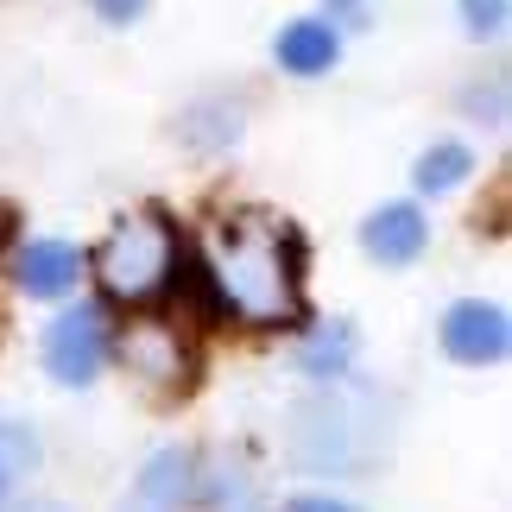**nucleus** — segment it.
<instances>
[{
  "label": "nucleus",
  "instance_id": "nucleus-1",
  "mask_svg": "<svg viewBox=\"0 0 512 512\" xmlns=\"http://www.w3.org/2000/svg\"><path fill=\"white\" fill-rule=\"evenodd\" d=\"M209 304L241 329L304 323V241L272 209H228L209 222Z\"/></svg>",
  "mask_w": 512,
  "mask_h": 512
},
{
  "label": "nucleus",
  "instance_id": "nucleus-2",
  "mask_svg": "<svg viewBox=\"0 0 512 512\" xmlns=\"http://www.w3.org/2000/svg\"><path fill=\"white\" fill-rule=\"evenodd\" d=\"M399 405L361 386H323L304 392L285 418V456L304 475H361L392 449Z\"/></svg>",
  "mask_w": 512,
  "mask_h": 512
},
{
  "label": "nucleus",
  "instance_id": "nucleus-3",
  "mask_svg": "<svg viewBox=\"0 0 512 512\" xmlns=\"http://www.w3.org/2000/svg\"><path fill=\"white\" fill-rule=\"evenodd\" d=\"M83 266L95 272V285H102L108 304L140 310V304H159L177 285V272H184V241H177V222L165 209H133L102 234V247L83 253Z\"/></svg>",
  "mask_w": 512,
  "mask_h": 512
},
{
  "label": "nucleus",
  "instance_id": "nucleus-4",
  "mask_svg": "<svg viewBox=\"0 0 512 512\" xmlns=\"http://www.w3.org/2000/svg\"><path fill=\"white\" fill-rule=\"evenodd\" d=\"M108 348L121 354V367H127L140 386H152V392H184L190 373H196V354H190V342H184V329L165 323V317L127 323L121 342H108Z\"/></svg>",
  "mask_w": 512,
  "mask_h": 512
},
{
  "label": "nucleus",
  "instance_id": "nucleus-5",
  "mask_svg": "<svg viewBox=\"0 0 512 512\" xmlns=\"http://www.w3.org/2000/svg\"><path fill=\"white\" fill-rule=\"evenodd\" d=\"M102 361H108V317L95 304H76L45 329V373L57 386H89Z\"/></svg>",
  "mask_w": 512,
  "mask_h": 512
},
{
  "label": "nucleus",
  "instance_id": "nucleus-6",
  "mask_svg": "<svg viewBox=\"0 0 512 512\" xmlns=\"http://www.w3.org/2000/svg\"><path fill=\"white\" fill-rule=\"evenodd\" d=\"M437 342H443L449 361H462V367H494V361H506V348H512V323H506L500 304L462 298V304L443 310Z\"/></svg>",
  "mask_w": 512,
  "mask_h": 512
},
{
  "label": "nucleus",
  "instance_id": "nucleus-7",
  "mask_svg": "<svg viewBox=\"0 0 512 512\" xmlns=\"http://www.w3.org/2000/svg\"><path fill=\"white\" fill-rule=\"evenodd\" d=\"M190 487H196V456L190 449H159V456L133 475L121 512H184Z\"/></svg>",
  "mask_w": 512,
  "mask_h": 512
},
{
  "label": "nucleus",
  "instance_id": "nucleus-8",
  "mask_svg": "<svg viewBox=\"0 0 512 512\" xmlns=\"http://www.w3.org/2000/svg\"><path fill=\"white\" fill-rule=\"evenodd\" d=\"M424 241H430V228L411 203H386L361 222V247H367V260H380V266H411L424 253Z\"/></svg>",
  "mask_w": 512,
  "mask_h": 512
},
{
  "label": "nucleus",
  "instance_id": "nucleus-9",
  "mask_svg": "<svg viewBox=\"0 0 512 512\" xmlns=\"http://www.w3.org/2000/svg\"><path fill=\"white\" fill-rule=\"evenodd\" d=\"M83 253H76L70 241H26L19 247V260H13V279L26 298H64V291L83 279Z\"/></svg>",
  "mask_w": 512,
  "mask_h": 512
},
{
  "label": "nucleus",
  "instance_id": "nucleus-10",
  "mask_svg": "<svg viewBox=\"0 0 512 512\" xmlns=\"http://www.w3.org/2000/svg\"><path fill=\"white\" fill-rule=\"evenodd\" d=\"M272 57H279V70H291V76H323L342 57V38H336V26H323V19H291L279 32V45H272Z\"/></svg>",
  "mask_w": 512,
  "mask_h": 512
},
{
  "label": "nucleus",
  "instance_id": "nucleus-11",
  "mask_svg": "<svg viewBox=\"0 0 512 512\" xmlns=\"http://www.w3.org/2000/svg\"><path fill=\"white\" fill-rule=\"evenodd\" d=\"M241 121H247V108L215 95V102H196L184 121H177V133H184V146H196V152H222V146L241 140Z\"/></svg>",
  "mask_w": 512,
  "mask_h": 512
},
{
  "label": "nucleus",
  "instance_id": "nucleus-12",
  "mask_svg": "<svg viewBox=\"0 0 512 512\" xmlns=\"http://www.w3.org/2000/svg\"><path fill=\"white\" fill-rule=\"evenodd\" d=\"M462 177H475V152H468L462 140H437L418 152V165H411V184L430 190V196H449L462 184Z\"/></svg>",
  "mask_w": 512,
  "mask_h": 512
},
{
  "label": "nucleus",
  "instance_id": "nucleus-13",
  "mask_svg": "<svg viewBox=\"0 0 512 512\" xmlns=\"http://www.w3.org/2000/svg\"><path fill=\"white\" fill-rule=\"evenodd\" d=\"M348 361H354V329L348 323H329V329H317V336L298 348V367L310 373V380H323V386H336L348 373Z\"/></svg>",
  "mask_w": 512,
  "mask_h": 512
},
{
  "label": "nucleus",
  "instance_id": "nucleus-14",
  "mask_svg": "<svg viewBox=\"0 0 512 512\" xmlns=\"http://www.w3.org/2000/svg\"><path fill=\"white\" fill-rule=\"evenodd\" d=\"M203 512H266L260 506V487H253V475L241 462H222L203 487Z\"/></svg>",
  "mask_w": 512,
  "mask_h": 512
},
{
  "label": "nucleus",
  "instance_id": "nucleus-15",
  "mask_svg": "<svg viewBox=\"0 0 512 512\" xmlns=\"http://www.w3.org/2000/svg\"><path fill=\"white\" fill-rule=\"evenodd\" d=\"M26 468H38V437L19 424H0V500H7V487L26 475Z\"/></svg>",
  "mask_w": 512,
  "mask_h": 512
},
{
  "label": "nucleus",
  "instance_id": "nucleus-16",
  "mask_svg": "<svg viewBox=\"0 0 512 512\" xmlns=\"http://www.w3.org/2000/svg\"><path fill=\"white\" fill-rule=\"evenodd\" d=\"M462 108L481 114L487 127H500L506 121V76H487V89H462Z\"/></svg>",
  "mask_w": 512,
  "mask_h": 512
},
{
  "label": "nucleus",
  "instance_id": "nucleus-17",
  "mask_svg": "<svg viewBox=\"0 0 512 512\" xmlns=\"http://www.w3.org/2000/svg\"><path fill=\"white\" fill-rule=\"evenodd\" d=\"M462 26L475 38H500L506 32V0H462Z\"/></svg>",
  "mask_w": 512,
  "mask_h": 512
},
{
  "label": "nucleus",
  "instance_id": "nucleus-18",
  "mask_svg": "<svg viewBox=\"0 0 512 512\" xmlns=\"http://www.w3.org/2000/svg\"><path fill=\"white\" fill-rule=\"evenodd\" d=\"M279 512H361V506H348L336 494H298V500H285Z\"/></svg>",
  "mask_w": 512,
  "mask_h": 512
},
{
  "label": "nucleus",
  "instance_id": "nucleus-19",
  "mask_svg": "<svg viewBox=\"0 0 512 512\" xmlns=\"http://www.w3.org/2000/svg\"><path fill=\"white\" fill-rule=\"evenodd\" d=\"M89 7L102 13L108 26H127V19H140V13H146V0H89Z\"/></svg>",
  "mask_w": 512,
  "mask_h": 512
},
{
  "label": "nucleus",
  "instance_id": "nucleus-20",
  "mask_svg": "<svg viewBox=\"0 0 512 512\" xmlns=\"http://www.w3.org/2000/svg\"><path fill=\"white\" fill-rule=\"evenodd\" d=\"M336 19L361 26V19H367V0H329V19H323V26H336Z\"/></svg>",
  "mask_w": 512,
  "mask_h": 512
},
{
  "label": "nucleus",
  "instance_id": "nucleus-21",
  "mask_svg": "<svg viewBox=\"0 0 512 512\" xmlns=\"http://www.w3.org/2000/svg\"><path fill=\"white\" fill-rule=\"evenodd\" d=\"M7 234H13V203H0V247H7Z\"/></svg>",
  "mask_w": 512,
  "mask_h": 512
},
{
  "label": "nucleus",
  "instance_id": "nucleus-22",
  "mask_svg": "<svg viewBox=\"0 0 512 512\" xmlns=\"http://www.w3.org/2000/svg\"><path fill=\"white\" fill-rule=\"evenodd\" d=\"M26 512H70V506H57V500H32Z\"/></svg>",
  "mask_w": 512,
  "mask_h": 512
}]
</instances>
